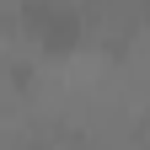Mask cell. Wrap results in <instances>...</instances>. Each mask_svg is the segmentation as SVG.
Returning a JSON list of instances; mask_svg holds the SVG:
<instances>
[{"label":"cell","instance_id":"cell-1","mask_svg":"<svg viewBox=\"0 0 150 150\" xmlns=\"http://www.w3.org/2000/svg\"><path fill=\"white\" fill-rule=\"evenodd\" d=\"M22 27H27V38L43 54H70L81 43V32H86V16L70 0H27L22 6Z\"/></svg>","mask_w":150,"mask_h":150},{"label":"cell","instance_id":"cell-2","mask_svg":"<svg viewBox=\"0 0 150 150\" xmlns=\"http://www.w3.org/2000/svg\"><path fill=\"white\" fill-rule=\"evenodd\" d=\"M27 150H64V145H43V139H38V145H27Z\"/></svg>","mask_w":150,"mask_h":150}]
</instances>
